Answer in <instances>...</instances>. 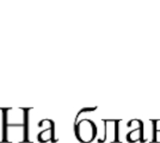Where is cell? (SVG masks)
Instances as JSON below:
<instances>
[{"mask_svg":"<svg viewBox=\"0 0 160 143\" xmlns=\"http://www.w3.org/2000/svg\"><path fill=\"white\" fill-rule=\"evenodd\" d=\"M152 123V142L160 143V119H151Z\"/></svg>","mask_w":160,"mask_h":143,"instance_id":"277c9868","label":"cell"},{"mask_svg":"<svg viewBox=\"0 0 160 143\" xmlns=\"http://www.w3.org/2000/svg\"><path fill=\"white\" fill-rule=\"evenodd\" d=\"M96 134H97L96 125L93 122L88 119H85L77 125V135L81 142H91L96 137Z\"/></svg>","mask_w":160,"mask_h":143,"instance_id":"7a4b0ae2","label":"cell"},{"mask_svg":"<svg viewBox=\"0 0 160 143\" xmlns=\"http://www.w3.org/2000/svg\"><path fill=\"white\" fill-rule=\"evenodd\" d=\"M120 119H107L104 121V129H105V136L104 141L110 140L111 142H118L120 140Z\"/></svg>","mask_w":160,"mask_h":143,"instance_id":"3957f363","label":"cell"},{"mask_svg":"<svg viewBox=\"0 0 160 143\" xmlns=\"http://www.w3.org/2000/svg\"><path fill=\"white\" fill-rule=\"evenodd\" d=\"M129 128V132L127 134V141L129 143H135V142H145V137H143V122L141 119H132L129 121L127 124Z\"/></svg>","mask_w":160,"mask_h":143,"instance_id":"6da1fadb","label":"cell"}]
</instances>
